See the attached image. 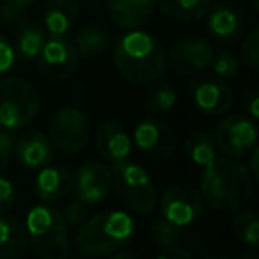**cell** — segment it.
I'll return each mask as SVG.
<instances>
[{
    "label": "cell",
    "instance_id": "cell-1",
    "mask_svg": "<svg viewBox=\"0 0 259 259\" xmlns=\"http://www.w3.org/2000/svg\"><path fill=\"white\" fill-rule=\"evenodd\" d=\"M202 169L199 192L206 204L215 211H238L254 195V178L247 165L236 162V158L217 155Z\"/></svg>",
    "mask_w": 259,
    "mask_h": 259
},
{
    "label": "cell",
    "instance_id": "cell-2",
    "mask_svg": "<svg viewBox=\"0 0 259 259\" xmlns=\"http://www.w3.org/2000/svg\"><path fill=\"white\" fill-rule=\"evenodd\" d=\"M114 64L124 80L146 85L163 76L167 69V54L163 45L153 34L132 30L121 36L114 47Z\"/></svg>",
    "mask_w": 259,
    "mask_h": 259
},
{
    "label": "cell",
    "instance_id": "cell-3",
    "mask_svg": "<svg viewBox=\"0 0 259 259\" xmlns=\"http://www.w3.org/2000/svg\"><path fill=\"white\" fill-rule=\"evenodd\" d=\"M135 236V222L130 213L108 209L87 217L75 234V247L82 255L110 257L114 252L126 248Z\"/></svg>",
    "mask_w": 259,
    "mask_h": 259
},
{
    "label": "cell",
    "instance_id": "cell-4",
    "mask_svg": "<svg viewBox=\"0 0 259 259\" xmlns=\"http://www.w3.org/2000/svg\"><path fill=\"white\" fill-rule=\"evenodd\" d=\"M25 231L32 248L41 259H64L69 255L68 224L61 211L48 204L29 209Z\"/></svg>",
    "mask_w": 259,
    "mask_h": 259
},
{
    "label": "cell",
    "instance_id": "cell-5",
    "mask_svg": "<svg viewBox=\"0 0 259 259\" xmlns=\"http://www.w3.org/2000/svg\"><path fill=\"white\" fill-rule=\"evenodd\" d=\"M112 187H115L122 204L139 215H151L158 204V192L149 172L130 158L114 163Z\"/></svg>",
    "mask_w": 259,
    "mask_h": 259
},
{
    "label": "cell",
    "instance_id": "cell-6",
    "mask_svg": "<svg viewBox=\"0 0 259 259\" xmlns=\"http://www.w3.org/2000/svg\"><path fill=\"white\" fill-rule=\"evenodd\" d=\"M41 108L37 89L25 78H0V128L15 132L36 119Z\"/></svg>",
    "mask_w": 259,
    "mask_h": 259
},
{
    "label": "cell",
    "instance_id": "cell-7",
    "mask_svg": "<svg viewBox=\"0 0 259 259\" xmlns=\"http://www.w3.org/2000/svg\"><path fill=\"white\" fill-rule=\"evenodd\" d=\"M48 139L66 155H76L91 139V122L78 107H62L48 119Z\"/></svg>",
    "mask_w": 259,
    "mask_h": 259
},
{
    "label": "cell",
    "instance_id": "cell-8",
    "mask_svg": "<svg viewBox=\"0 0 259 259\" xmlns=\"http://www.w3.org/2000/svg\"><path fill=\"white\" fill-rule=\"evenodd\" d=\"M213 141L217 151L229 158H243L257 144V126L254 119L247 115H229L219 122Z\"/></svg>",
    "mask_w": 259,
    "mask_h": 259
},
{
    "label": "cell",
    "instance_id": "cell-9",
    "mask_svg": "<svg viewBox=\"0 0 259 259\" xmlns=\"http://www.w3.org/2000/svg\"><path fill=\"white\" fill-rule=\"evenodd\" d=\"M204 199L192 185L178 183L163 190L160 199V215L176 227H187L201 217Z\"/></svg>",
    "mask_w": 259,
    "mask_h": 259
},
{
    "label": "cell",
    "instance_id": "cell-10",
    "mask_svg": "<svg viewBox=\"0 0 259 259\" xmlns=\"http://www.w3.org/2000/svg\"><path fill=\"white\" fill-rule=\"evenodd\" d=\"M80 64V54L64 37H50L45 41L39 55L37 68L43 78L50 82H64L71 78Z\"/></svg>",
    "mask_w": 259,
    "mask_h": 259
},
{
    "label": "cell",
    "instance_id": "cell-11",
    "mask_svg": "<svg viewBox=\"0 0 259 259\" xmlns=\"http://www.w3.org/2000/svg\"><path fill=\"white\" fill-rule=\"evenodd\" d=\"M134 144L155 160H169L178 148L174 130L160 119H142L134 130Z\"/></svg>",
    "mask_w": 259,
    "mask_h": 259
},
{
    "label": "cell",
    "instance_id": "cell-12",
    "mask_svg": "<svg viewBox=\"0 0 259 259\" xmlns=\"http://www.w3.org/2000/svg\"><path fill=\"white\" fill-rule=\"evenodd\" d=\"M215 57L211 45L202 37H185L167 54V68L178 75H194L209 68Z\"/></svg>",
    "mask_w": 259,
    "mask_h": 259
},
{
    "label": "cell",
    "instance_id": "cell-13",
    "mask_svg": "<svg viewBox=\"0 0 259 259\" xmlns=\"http://www.w3.org/2000/svg\"><path fill=\"white\" fill-rule=\"evenodd\" d=\"M112 188V167L103 162H87L76 170L75 187L76 199L93 206L103 201Z\"/></svg>",
    "mask_w": 259,
    "mask_h": 259
},
{
    "label": "cell",
    "instance_id": "cell-14",
    "mask_svg": "<svg viewBox=\"0 0 259 259\" xmlns=\"http://www.w3.org/2000/svg\"><path fill=\"white\" fill-rule=\"evenodd\" d=\"M96 151L110 163L121 162L132 155V137L117 121H105L96 130Z\"/></svg>",
    "mask_w": 259,
    "mask_h": 259
},
{
    "label": "cell",
    "instance_id": "cell-15",
    "mask_svg": "<svg viewBox=\"0 0 259 259\" xmlns=\"http://www.w3.org/2000/svg\"><path fill=\"white\" fill-rule=\"evenodd\" d=\"M192 100L202 114L220 115L233 107L234 94L233 89L220 80H202L192 89Z\"/></svg>",
    "mask_w": 259,
    "mask_h": 259
},
{
    "label": "cell",
    "instance_id": "cell-16",
    "mask_svg": "<svg viewBox=\"0 0 259 259\" xmlns=\"http://www.w3.org/2000/svg\"><path fill=\"white\" fill-rule=\"evenodd\" d=\"M75 187V174L68 167L43 165L34 180V192L41 201H59L64 199Z\"/></svg>",
    "mask_w": 259,
    "mask_h": 259
},
{
    "label": "cell",
    "instance_id": "cell-17",
    "mask_svg": "<svg viewBox=\"0 0 259 259\" xmlns=\"http://www.w3.org/2000/svg\"><path fill=\"white\" fill-rule=\"evenodd\" d=\"M156 0H108L110 20L121 29H137L149 22Z\"/></svg>",
    "mask_w": 259,
    "mask_h": 259
},
{
    "label": "cell",
    "instance_id": "cell-18",
    "mask_svg": "<svg viewBox=\"0 0 259 259\" xmlns=\"http://www.w3.org/2000/svg\"><path fill=\"white\" fill-rule=\"evenodd\" d=\"M15 155L29 169H41L52 158V142L43 132H27L16 142Z\"/></svg>",
    "mask_w": 259,
    "mask_h": 259
},
{
    "label": "cell",
    "instance_id": "cell-19",
    "mask_svg": "<svg viewBox=\"0 0 259 259\" xmlns=\"http://www.w3.org/2000/svg\"><path fill=\"white\" fill-rule=\"evenodd\" d=\"M29 250L25 224L0 217V259L23 257Z\"/></svg>",
    "mask_w": 259,
    "mask_h": 259
},
{
    "label": "cell",
    "instance_id": "cell-20",
    "mask_svg": "<svg viewBox=\"0 0 259 259\" xmlns=\"http://www.w3.org/2000/svg\"><path fill=\"white\" fill-rule=\"evenodd\" d=\"M241 16L233 6L219 4L208 16V29L219 39H234L241 30Z\"/></svg>",
    "mask_w": 259,
    "mask_h": 259
},
{
    "label": "cell",
    "instance_id": "cell-21",
    "mask_svg": "<svg viewBox=\"0 0 259 259\" xmlns=\"http://www.w3.org/2000/svg\"><path fill=\"white\" fill-rule=\"evenodd\" d=\"M165 16L178 22H195L208 13L209 0H156Z\"/></svg>",
    "mask_w": 259,
    "mask_h": 259
},
{
    "label": "cell",
    "instance_id": "cell-22",
    "mask_svg": "<svg viewBox=\"0 0 259 259\" xmlns=\"http://www.w3.org/2000/svg\"><path fill=\"white\" fill-rule=\"evenodd\" d=\"M78 15V8L52 2L45 11V27L52 37H64L71 30L73 22Z\"/></svg>",
    "mask_w": 259,
    "mask_h": 259
},
{
    "label": "cell",
    "instance_id": "cell-23",
    "mask_svg": "<svg viewBox=\"0 0 259 259\" xmlns=\"http://www.w3.org/2000/svg\"><path fill=\"white\" fill-rule=\"evenodd\" d=\"M108 47H110V36L107 30L98 25H87L76 34L75 48L83 57H98Z\"/></svg>",
    "mask_w": 259,
    "mask_h": 259
},
{
    "label": "cell",
    "instance_id": "cell-24",
    "mask_svg": "<svg viewBox=\"0 0 259 259\" xmlns=\"http://www.w3.org/2000/svg\"><path fill=\"white\" fill-rule=\"evenodd\" d=\"M185 153L188 160L199 167H206L209 162L217 158V146L213 137H209L204 132H194L185 141Z\"/></svg>",
    "mask_w": 259,
    "mask_h": 259
},
{
    "label": "cell",
    "instance_id": "cell-25",
    "mask_svg": "<svg viewBox=\"0 0 259 259\" xmlns=\"http://www.w3.org/2000/svg\"><path fill=\"white\" fill-rule=\"evenodd\" d=\"M233 233L241 243L255 248L259 245V217L254 209H243L233 219Z\"/></svg>",
    "mask_w": 259,
    "mask_h": 259
},
{
    "label": "cell",
    "instance_id": "cell-26",
    "mask_svg": "<svg viewBox=\"0 0 259 259\" xmlns=\"http://www.w3.org/2000/svg\"><path fill=\"white\" fill-rule=\"evenodd\" d=\"M45 41H47V37H45V32L39 27H27L20 32L16 47H18L20 55L25 61H34L39 55Z\"/></svg>",
    "mask_w": 259,
    "mask_h": 259
},
{
    "label": "cell",
    "instance_id": "cell-27",
    "mask_svg": "<svg viewBox=\"0 0 259 259\" xmlns=\"http://www.w3.org/2000/svg\"><path fill=\"white\" fill-rule=\"evenodd\" d=\"M178 101V93L172 85L165 83L162 87H156L146 98V110L149 114H160V112H167L174 108Z\"/></svg>",
    "mask_w": 259,
    "mask_h": 259
},
{
    "label": "cell",
    "instance_id": "cell-28",
    "mask_svg": "<svg viewBox=\"0 0 259 259\" xmlns=\"http://www.w3.org/2000/svg\"><path fill=\"white\" fill-rule=\"evenodd\" d=\"M209 68L220 76V78H238L241 73V64L240 59L233 54V52H220L219 55H215L211 61Z\"/></svg>",
    "mask_w": 259,
    "mask_h": 259
},
{
    "label": "cell",
    "instance_id": "cell-29",
    "mask_svg": "<svg viewBox=\"0 0 259 259\" xmlns=\"http://www.w3.org/2000/svg\"><path fill=\"white\" fill-rule=\"evenodd\" d=\"M153 240H155L158 248L178 243V241H180V227L167 222L165 219L156 220L155 226H153Z\"/></svg>",
    "mask_w": 259,
    "mask_h": 259
},
{
    "label": "cell",
    "instance_id": "cell-30",
    "mask_svg": "<svg viewBox=\"0 0 259 259\" xmlns=\"http://www.w3.org/2000/svg\"><path fill=\"white\" fill-rule=\"evenodd\" d=\"M241 61L250 69L259 68V30L254 29L243 41L241 47Z\"/></svg>",
    "mask_w": 259,
    "mask_h": 259
},
{
    "label": "cell",
    "instance_id": "cell-31",
    "mask_svg": "<svg viewBox=\"0 0 259 259\" xmlns=\"http://www.w3.org/2000/svg\"><path fill=\"white\" fill-rule=\"evenodd\" d=\"M15 149H16V141L9 130H0V172L6 170L11 163L13 156H15Z\"/></svg>",
    "mask_w": 259,
    "mask_h": 259
},
{
    "label": "cell",
    "instance_id": "cell-32",
    "mask_svg": "<svg viewBox=\"0 0 259 259\" xmlns=\"http://www.w3.org/2000/svg\"><path fill=\"white\" fill-rule=\"evenodd\" d=\"M62 217H64L66 224L69 226H80L87 220V204H83L82 201H73V202H68L62 211Z\"/></svg>",
    "mask_w": 259,
    "mask_h": 259
},
{
    "label": "cell",
    "instance_id": "cell-33",
    "mask_svg": "<svg viewBox=\"0 0 259 259\" xmlns=\"http://www.w3.org/2000/svg\"><path fill=\"white\" fill-rule=\"evenodd\" d=\"M16 202V188L6 176L0 174V215L8 213Z\"/></svg>",
    "mask_w": 259,
    "mask_h": 259
},
{
    "label": "cell",
    "instance_id": "cell-34",
    "mask_svg": "<svg viewBox=\"0 0 259 259\" xmlns=\"http://www.w3.org/2000/svg\"><path fill=\"white\" fill-rule=\"evenodd\" d=\"M16 52L13 48V45L9 43V39L0 32V76L6 75L8 71H11V68L15 66Z\"/></svg>",
    "mask_w": 259,
    "mask_h": 259
},
{
    "label": "cell",
    "instance_id": "cell-35",
    "mask_svg": "<svg viewBox=\"0 0 259 259\" xmlns=\"http://www.w3.org/2000/svg\"><path fill=\"white\" fill-rule=\"evenodd\" d=\"M34 2H37V0H4V4L0 8V16L2 18H13Z\"/></svg>",
    "mask_w": 259,
    "mask_h": 259
},
{
    "label": "cell",
    "instance_id": "cell-36",
    "mask_svg": "<svg viewBox=\"0 0 259 259\" xmlns=\"http://www.w3.org/2000/svg\"><path fill=\"white\" fill-rule=\"evenodd\" d=\"M158 257L162 259H190L192 254L183 248L180 243H174V245H167L163 248H158Z\"/></svg>",
    "mask_w": 259,
    "mask_h": 259
},
{
    "label": "cell",
    "instance_id": "cell-37",
    "mask_svg": "<svg viewBox=\"0 0 259 259\" xmlns=\"http://www.w3.org/2000/svg\"><path fill=\"white\" fill-rule=\"evenodd\" d=\"M257 105H259V96H257V93H255V91H250V93L243 96V108L247 110L248 117H252V119L259 117Z\"/></svg>",
    "mask_w": 259,
    "mask_h": 259
},
{
    "label": "cell",
    "instance_id": "cell-38",
    "mask_svg": "<svg viewBox=\"0 0 259 259\" xmlns=\"http://www.w3.org/2000/svg\"><path fill=\"white\" fill-rule=\"evenodd\" d=\"M257 162H259V151H257V146H254L250 151V160H248V172L250 176L254 178V181H259V169H257Z\"/></svg>",
    "mask_w": 259,
    "mask_h": 259
},
{
    "label": "cell",
    "instance_id": "cell-39",
    "mask_svg": "<svg viewBox=\"0 0 259 259\" xmlns=\"http://www.w3.org/2000/svg\"><path fill=\"white\" fill-rule=\"evenodd\" d=\"M52 2H57V4H64V6H73V8H78V0H52Z\"/></svg>",
    "mask_w": 259,
    "mask_h": 259
},
{
    "label": "cell",
    "instance_id": "cell-40",
    "mask_svg": "<svg viewBox=\"0 0 259 259\" xmlns=\"http://www.w3.org/2000/svg\"><path fill=\"white\" fill-rule=\"evenodd\" d=\"M0 8H2V0H0Z\"/></svg>",
    "mask_w": 259,
    "mask_h": 259
}]
</instances>
